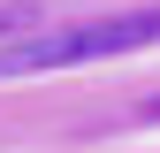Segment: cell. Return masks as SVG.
<instances>
[{"mask_svg": "<svg viewBox=\"0 0 160 153\" xmlns=\"http://www.w3.org/2000/svg\"><path fill=\"white\" fill-rule=\"evenodd\" d=\"M160 46V8H130V15H76V23L31 31L15 46H0V76H38V69H76V61H107V54H137Z\"/></svg>", "mask_w": 160, "mask_h": 153, "instance_id": "obj_1", "label": "cell"}, {"mask_svg": "<svg viewBox=\"0 0 160 153\" xmlns=\"http://www.w3.org/2000/svg\"><path fill=\"white\" fill-rule=\"evenodd\" d=\"M145 115H160V92H152V100H145Z\"/></svg>", "mask_w": 160, "mask_h": 153, "instance_id": "obj_2", "label": "cell"}]
</instances>
